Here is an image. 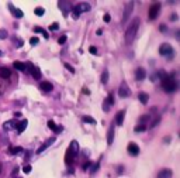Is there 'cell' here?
<instances>
[{
	"label": "cell",
	"instance_id": "obj_1",
	"mask_svg": "<svg viewBox=\"0 0 180 178\" xmlns=\"http://www.w3.org/2000/svg\"><path fill=\"white\" fill-rule=\"evenodd\" d=\"M139 24H141V19L139 17H135L131 24L128 26L127 31H125V41H127L128 44H131L134 40H135V35L138 33V28H139Z\"/></svg>",
	"mask_w": 180,
	"mask_h": 178
},
{
	"label": "cell",
	"instance_id": "obj_2",
	"mask_svg": "<svg viewBox=\"0 0 180 178\" xmlns=\"http://www.w3.org/2000/svg\"><path fill=\"white\" fill-rule=\"evenodd\" d=\"M160 82H162L163 90L168 92V93H172V92H175V90L177 89V82L175 81L173 75H166L165 78L160 79Z\"/></svg>",
	"mask_w": 180,
	"mask_h": 178
},
{
	"label": "cell",
	"instance_id": "obj_3",
	"mask_svg": "<svg viewBox=\"0 0 180 178\" xmlns=\"http://www.w3.org/2000/svg\"><path fill=\"white\" fill-rule=\"evenodd\" d=\"M90 9H92V7H90V4H89V3H86V1H82V3H79V4H76V6H72L73 19H77L82 13H86V11H89Z\"/></svg>",
	"mask_w": 180,
	"mask_h": 178
},
{
	"label": "cell",
	"instance_id": "obj_4",
	"mask_svg": "<svg viewBox=\"0 0 180 178\" xmlns=\"http://www.w3.org/2000/svg\"><path fill=\"white\" fill-rule=\"evenodd\" d=\"M79 151H80V146H79V143H77L76 140H72V141H70V144H69L68 151H66V154L75 158V157L79 154Z\"/></svg>",
	"mask_w": 180,
	"mask_h": 178
},
{
	"label": "cell",
	"instance_id": "obj_5",
	"mask_svg": "<svg viewBox=\"0 0 180 178\" xmlns=\"http://www.w3.org/2000/svg\"><path fill=\"white\" fill-rule=\"evenodd\" d=\"M159 13H160V3H153V4H151V7H149V19H151V20L158 19Z\"/></svg>",
	"mask_w": 180,
	"mask_h": 178
},
{
	"label": "cell",
	"instance_id": "obj_6",
	"mask_svg": "<svg viewBox=\"0 0 180 178\" xmlns=\"http://www.w3.org/2000/svg\"><path fill=\"white\" fill-rule=\"evenodd\" d=\"M118 95H120L121 98H128V96L131 95V89H129V86H128V83L125 82V81L120 83V88H118Z\"/></svg>",
	"mask_w": 180,
	"mask_h": 178
},
{
	"label": "cell",
	"instance_id": "obj_7",
	"mask_svg": "<svg viewBox=\"0 0 180 178\" xmlns=\"http://www.w3.org/2000/svg\"><path fill=\"white\" fill-rule=\"evenodd\" d=\"M159 54L160 55H166L169 57L173 54V48H172V45L168 44V43H163V44L159 47Z\"/></svg>",
	"mask_w": 180,
	"mask_h": 178
},
{
	"label": "cell",
	"instance_id": "obj_8",
	"mask_svg": "<svg viewBox=\"0 0 180 178\" xmlns=\"http://www.w3.org/2000/svg\"><path fill=\"white\" fill-rule=\"evenodd\" d=\"M132 10H134V1H128L125 9H124V14H123V23H127V20L129 19Z\"/></svg>",
	"mask_w": 180,
	"mask_h": 178
},
{
	"label": "cell",
	"instance_id": "obj_9",
	"mask_svg": "<svg viewBox=\"0 0 180 178\" xmlns=\"http://www.w3.org/2000/svg\"><path fill=\"white\" fill-rule=\"evenodd\" d=\"M127 151L129 156H138L139 154V146L137 144V143H134V141H131V143H128L127 146Z\"/></svg>",
	"mask_w": 180,
	"mask_h": 178
},
{
	"label": "cell",
	"instance_id": "obj_10",
	"mask_svg": "<svg viewBox=\"0 0 180 178\" xmlns=\"http://www.w3.org/2000/svg\"><path fill=\"white\" fill-rule=\"evenodd\" d=\"M55 140H56V137H49V139H48V140H47V141H45L44 144H41V147H40V148L37 150V154H41L42 151H45V150H47L48 147H49V146L55 143Z\"/></svg>",
	"mask_w": 180,
	"mask_h": 178
},
{
	"label": "cell",
	"instance_id": "obj_11",
	"mask_svg": "<svg viewBox=\"0 0 180 178\" xmlns=\"http://www.w3.org/2000/svg\"><path fill=\"white\" fill-rule=\"evenodd\" d=\"M114 134H116V126L111 124L110 129H108V132H107V144L108 146L113 144V141H114Z\"/></svg>",
	"mask_w": 180,
	"mask_h": 178
},
{
	"label": "cell",
	"instance_id": "obj_12",
	"mask_svg": "<svg viewBox=\"0 0 180 178\" xmlns=\"http://www.w3.org/2000/svg\"><path fill=\"white\" fill-rule=\"evenodd\" d=\"M58 6H59V9H62V10H64V16H65V17L69 14V10H72V4H70L69 1H59V3H58Z\"/></svg>",
	"mask_w": 180,
	"mask_h": 178
},
{
	"label": "cell",
	"instance_id": "obj_13",
	"mask_svg": "<svg viewBox=\"0 0 180 178\" xmlns=\"http://www.w3.org/2000/svg\"><path fill=\"white\" fill-rule=\"evenodd\" d=\"M9 9L11 10V13H13V16L16 17V19H21L23 16H24V13H23L21 9H17V7H14L11 3H9Z\"/></svg>",
	"mask_w": 180,
	"mask_h": 178
},
{
	"label": "cell",
	"instance_id": "obj_14",
	"mask_svg": "<svg viewBox=\"0 0 180 178\" xmlns=\"http://www.w3.org/2000/svg\"><path fill=\"white\" fill-rule=\"evenodd\" d=\"M40 89H41L42 92H52L53 85L51 82H48V81H44V82L40 83Z\"/></svg>",
	"mask_w": 180,
	"mask_h": 178
},
{
	"label": "cell",
	"instance_id": "obj_15",
	"mask_svg": "<svg viewBox=\"0 0 180 178\" xmlns=\"http://www.w3.org/2000/svg\"><path fill=\"white\" fill-rule=\"evenodd\" d=\"M48 127H49L52 132H55V133H61V132L64 130V127H62V126H58V124L53 122V120H48Z\"/></svg>",
	"mask_w": 180,
	"mask_h": 178
},
{
	"label": "cell",
	"instance_id": "obj_16",
	"mask_svg": "<svg viewBox=\"0 0 180 178\" xmlns=\"http://www.w3.org/2000/svg\"><path fill=\"white\" fill-rule=\"evenodd\" d=\"M16 127H17V122H16V120H7V122L3 123V129H4L6 132L13 130V129H16Z\"/></svg>",
	"mask_w": 180,
	"mask_h": 178
},
{
	"label": "cell",
	"instance_id": "obj_17",
	"mask_svg": "<svg viewBox=\"0 0 180 178\" xmlns=\"http://www.w3.org/2000/svg\"><path fill=\"white\" fill-rule=\"evenodd\" d=\"M27 124H28V120H27V119H23L21 122L17 123V127H16V129H17V133L21 134L23 132L27 129Z\"/></svg>",
	"mask_w": 180,
	"mask_h": 178
},
{
	"label": "cell",
	"instance_id": "obj_18",
	"mask_svg": "<svg viewBox=\"0 0 180 178\" xmlns=\"http://www.w3.org/2000/svg\"><path fill=\"white\" fill-rule=\"evenodd\" d=\"M135 78H137V81H144L146 78V71L144 68H138L135 71Z\"/></svg>",
	"mask_w": 180,
	"mask_h": 178
},
{
	"label": "cell",
	"instance_id": "obj_19",
	"mask_svg": "<svg viewBox=\"0 0 180 178\" xmlns=\"http://www.w3.org/2000/svg\"><path fill=\"white\" fill-rule=\"evenodd\" d=\"M172 175H173L172 170H169V168H163V170H160V172L158 174V178H172Z\"/></svg>",
	"mask_w": 180,
	"mask_h": 178
},
{
	"label": "cell",
	"instance_id": "obj_20",
	"mask_svg": "<svg viewBox=\"0 0 180 178\" xmlns=\"http://www.w3.org/2000/svg\"><path fill=\"white\" fill-rule=\"evenodd\" d=\"M13 68L17 69V71H20V72H27L25 64H23L21 61H14V62H13Z\"/></svg>",
	"mask_w": 180,
	"mask_h": 178
},
{
	"label": "cell",
	"instance_id": "obj_21",
	"mask_svg": "<svg viewBox=\"0 0 180 178\" xmlns=\"http://www.w3.org/2000/svg\"><path fill=\"white\" fill-rule=\"evenodd\" d=\"M124 116H125V110H120L116 115V123L118 126H123V123H124Z\"/></svg>",
	"mask_w": 180,
	"mask_h": 178
},
{
	"label": "cell",
	"instance_id": "obj_22",
	"mask_svg": "<svg viewBox=\"0 0 180 178\" xmlns=\"http://www.w3.org/2000/svg\"><path fill=\"white\" fill-rule=\"evenodd\" d=\"M31 74L32 77H34V79H41V77H42V74H41V69L38 67H32V69H31Z\"/></svg>",
	"mask_w": 180,
	"mask_h": 178
},
{
	"label": "cell",
	"instance_id": "obj_23",
	"mask_svg": "<svg viewBox=\"0 0 180 178\" xmlns=\"http://www.w3.org/2000/svg\"><path fill=\"white\" fill-rule=\"evenodd\" d=\"M10 75H11V71L9 68L0 67V77L1 78H10Z\"/></svg>",
	"mask_w": 180,
	"mask_h": 178
},
{
	"label": "cell",
	"instance_id": "obj_24",
	"mask_svg": "<svg viewBox=\"0 0 180 178\" xmlns=\"http://www.w3.org/2000/svg\"><path fill=\"white\" fill-rule=\"evenodd\" d=\"M138 99H139V102L141 103H144V105H146L149 100V95L146 93V92H141L139 95H138Z\"/></svg>",
	"mask_w": 180,
	"mask_h": 178
},
{
	"label": "cell",
	"instance_id": "obj_25",
	"mask_svg": "<svg viewBox=\"0 0 180 178\" xmlns=\"http://www.w3.org/2000/svg\"><path fill=\"white\" fill-rule=\"evenodd\" d=\"M21 151H24V150H23V147H20V146H16V147H10L9 148V154H11V156H16V154L21 153Z\"/></svg>",
	"mask_w": 180,
	"mask_h": 178
},
{
	"label": "cell",
	"instance_id": "obj_26",
	"mask_svg": "<svg viewBox=\"0 0 180 178\" xmlns=\"http://www.w3.org/2000/svg\"><path fill=\"white\" fill-rule=\"evenodd\" d=\"M160 122V116H155V117H153V120H152V122L151 123H148V129H153V127H155V126H158V123Z\"/></svg>",
	"mask_w": 180,
	"mask_h": 178
},
{
	"label": "cell",
	"instance_id": "obj_27",
	"mask_svg": "<svg viewBox=\"0 0 180 178\" xmlns=\"http://www.w3.org/2000/svg\"><path fill=\"white\" fill-rule=\"evenodd\" d=\"M151 117H152L151 115H144V116H141V117H139V124H146V126H148V122L151 120Z\"/></svg>",
	"mask_w": 180,
	"mask_h": 178
},
{
	"label": "cell",
	"instance_id": "obj_28",
	"mask_svg": "<svg viewBox=\"0 0 180 178\" xmlns=\"http://www.w3.org/2000/svg\"><path fill=\"white\" fill-rule=\"evenodd\" d=\"M100 81H101V83H103V85H106L107 82H108V71H107V69H104V71H103Z\"/></svg>",
	"mask_w": 180,
	"mask_h": 178
},
{
	"label": "cell",
	"instance_id": "obj_29",
	"mask_svg": "<svg viewBox=\"0 0 180 178\" xmlns=\"http://www.w3.org/2000/svg\"><path fill=\"white\" fill-rule=\"evenodd\" d=\"M82 119H83V122L85 123H90V124H96V119L94 117H92V116H83V117H82Z\"/></svg>",
	"mask_w": 180,
	"mask_h": 178
},
{
	"label": "cell",
	"instance_id": "obj_30",
	"mask_svg": "<svg viewBox=\"0 0 180 178\" xmlns=\"http://www.w3.org/2000/svg\"><path fill=\"white\" fill-rule=\"evenodd\" d=\"M146 129H148L146 124H138L137 127H135V132L137 133H142V132H146Z\"/></svg>",
	"mask_w": 180,
	"mask_h": 178
},
{
	"label": "cell",
	"instance_id": "obj_31",
	"mask_svg": "<svg viewBox=\"0 0 180 178\" xmlns=\"http://www.w3.org/2000/svg\"><path fill=\"white\" fill-rule=\"evenodd\" d=\"M34 13H35V16L41 17V16H44V13H45V9H44V7H35V9H34Z\"/></svg>",
	"mask_w": 180,
	"mask_h": 178
},
{
	"label": "cell",
	"instance_id": "obj_32",
	"mask_svg": "<svg viewBox=\"0 0 180 178\" xmlns=\"http://www.w3.org/2000/svg\"><path fill=\"white\" fill-rule=\"evenodd\" d=\"M34 31H35V33H41L44 37H45V38H48V37H49V35H48V33H47L44 28H41V27H34Z\"/></svg>",
	"mask_w": 180,
	"mask_h": 178
},
{
	"label": "cell",
	"instance_id": "obj_33",
	"mask_svg": "<svg viewBox=\"0 0 180 178\" xmlns=\"http://www.w3.org/2000/svg\"><path fill=\"white\" fill-rule=\"evenodd\" d=\"M13 41L16 43V48H21L23 45H24V41L20 40V38H16V37H13Z\"/></svg>",
	"mask_w": 180,
	"mask_h": 178
},
{
	"label": "cell",
	"instance_id": "obj_34",
	"mask_svg": "<svg viewBox=\"0 0 180 178\" xmlns=\"http://www.w3.org/2000/svg\"><path fill=\"white\" fill-rule=\"evenodd\" d=\"M9 35V31L6 28H0V40H6Z\"/></svg>",
	"mask_w": 180,
	"mask_h": 178
},
{
	"label": "cell",
	"instance_id": "obj_35",
	"mask_svg": "<svg viewBox=\"0 0 180 178\" xmlns=\"http://www.w3.org/2000/svg\"><path fill=\"white\" fill-rule=\"evenodd\" d=\"M99 167H100V163H99V161L94 163V164H90V172H92V174H94L96 171L99 170Z\"/></svg>",
	"mask_w": 180,
	"mask_h": 178
},
{
	"label": "cell",
	"instance_id": "obj_36",
	"mask_svg": "<svg viewBox=\"0 0 180 178\" xmlns=\"http://www.w3.org/2000/svg\"><path fill=\"white\" fill-rule=\"evenodd\" d=\"M106 99H107V102H108V105H110V106H113V105H114V95H113V92H110V93H108V96H107Z\"/></svg>",
	"mask_w": 180,
	"mask_h": 178
},
{
	"label": "cell",
	"instance_id": "obj_37",
	"mask_svg": "<svg viewBox=\"0 0 180 178\" xmlns=\"http://www.w3.org/2000/svg\"><path fill=\"white\" fill-rule=\"evenodd\" d=\"M31 170H32V167L30 166V164H27V166H24V167H23V171H24L25 174H30V172H31Z\"/></svg>",
	"mask_w": 180,
	"mask_h": 178
},
{
	"label": "cell",
	"instance_id": "obj_38",
	"mask_svg": "<svg viewBox=\"0 0 180 178\" xmlns=\"http://www.w3.org/2000/svg\"><path fill=\"white\" fill-rule=\"evenodd\" d=\"M65 68H66V69H68V71H69L70 74H75V68L72 67L70 64H68V62H65Z\"/></svg>",
	"mask_w": 180,
	"mask_h": 178
},
{
	"label": "cell",
	"instance_id": "obj_39",
	"mask_svg": "<svg viewBox=\"0 0 180 178\" xmlns=\"http://www.w3.org/2000/svg\"><path fill=\"white\" fill-rule=\"evenodd\" d=\"M58 28H59V24H58V23H52V24L49 26V30H52V31H56Z\"/></svg>",
	"mask_w": 180,
	"mask_h": 178
},
{
	"label": "cell",
	"instance_id": "obj_40",
	"mask_svg": "<svg viewBox=\"0 0 180 178\" xmlns=\"http://www.w3.org/2000/svg\"><path fill=\"white\" fill-rule=\"evenodd\" d=\"M103 109H104V112H108V110H110V105H108L107 99H104V102H103Z\"/></svg>",
	"mask_w": 180,
	"mask_h": 178
},
{
	"label": "cell",
	"instance_id": "obj_41",
	"mask_svg": "<svg viewBox=\"0 0 180 178\" xmlns=\"http://www.w3.org/2000/svg\"><path fill=\"white\" fill-rule=\"evenodd\" d=\"M38 41H40V40H38V37H31V38H30V44H31V45L38 44Z\"/></svg>",
	"mask_w": 180,
	"mask_h": 178
},
{
	"label": "cell",
	"instance_id": "obj_42",
	"mask_svg": "<svg viewBox=\"0 0 180 178\" xmlns=\"http://www.w3.org/2000/svg\"><path fill=\"white\" fill-rule=\"evenodd\" d=\"M58 43H59L61 45L65 44V43H66V35H61V37L58 38Z\"/></svg>",
	"mask_w": 180,
	"mask_h": 178
},
{
	"label": "cell",
	"instance_id": "obj_43",
	"mask_svg": "<svg viewBox=\"0 0 180 178\" xmlns=\"http://www.w3.org/2000/svg\"><path fill=\"white\" fill-rule=\"evenodd\" d=\"M89 52H90V54H97V48H96L94 45H90V47H89Z\"/></svg>",
	"mask_w": 180,
	"mask_h": 178
},
{
	"label": "cell",
	"instance_id": "obj_44",
	"mask_svg": "<svg viewBox=\"0 0 180 178\" xmlns=\"http://www.w3.org/2000/svg\"><path fill=\"white\" fill-rule=\"evenodd\" d=\"M103 20H104V21H106V23H108V21H110V20H111V16H110V14H104V17H103Z\"/></svg>",
	"mask_w": 180,
	"mask_h": 178
},
{
	"label": "cell",
	"instance_id": "obj_45",
	"mask_svg": "<svg viewBox=\"0 0 180 178\" xmlns=\"http://www.w3.org/2000/svg\"><path fill=\"white\" fill-rule=\"evenodd\" d=\"M170 20H173V21H175V20H177V14H172Z\"/></svg>",
	"mask_w": 180,
	"mask_h": 178
},
{
	"label": "cell",
	"instance_id": "obj_46",
	"mask_svg": "<svg viewBox=\"0 0 180 178\" xmlns=\"http://www.w3.org/2000/svg\"><path fill=\"white\" fill-rule=\"evenodd\" d=\"M160 31H166V26H165V24L160 26Z\"/></svg>",
	"mask_w": 180,
	"mask_h": 178
},
{
	"label": "cell",
	"instance_id": "obj_47",
	"mask_svg": "<svg viewBox=\"0 0 180 178\" xmlns=\"http://www.w3.org/2000/svg\"><path fill=\"white\" fill-rule=\"evenodd\" d=\"M96 34H97V35H101V34H103V30H101V28H99V30L96 31Z\"/></svg>",
	"mask_w": 180,
	"mask_h": 178
},
{
	"label": "cell",
	"instance_id": "obj_48",
	"mask_svg": "<svg viewBox=\"0 0 180 178\" xmlns=\"http://www.w3.org/2000/svg\"><path fill=\"white\" fill-rule=\"evenodd\" d=\"M83 93H85V95H89L90 92H89V89L87 88H83Z\"/></svg>",
	"mask_w": 180,
	"mask_h": 178
},
{
	"label": "cell",
	"instance_id": "obj_49",
	"mask_svg": "<svg viewBox=\"0 0 180 178\" xmlns=\"http://www.w3.org/2000/svg\"><path fill=\"white\" fill-rule=\"evenodd\" d=\"M123 170H124V167L120 166V167H118V174H123Z\"/></svg>",
	"mask_w": 180,
	"mask_h": 178
},
{
	"label": "cell",
	"instance_id": "obj_50",
	"mask_svg": "<svg viewBox=\"0 0 180 178\" xmlns=\"http://www.w3.org/2000/svg\"><path fill=\"white\" fill-rule=\"evenodd\" d=\"M163 141H165V143H168V141H169V143H170V136H166V139H165Z\"/></svg>",
	"mask_w": 180,
	"mask_h": 178
},
{
	"label": "cell",
	"instance_id": "obj_51",
	"mask_svg": "<svg viewBox=\"0 0 180 178\" xmlns=\"http://www.w3.org/2000/svg\"><path fill=\"white\" fill-rule=\"evenodd\" d=\"M14 116H16V117H20V116H21V113H20V112H16V113H14Z\"/></svg>",
	"mask_w": 180,
	"mask_h": 178
},
{
	"label": "cell",
	"instance_id": "obj_52",
	"mask_svg": "<svg viewBox=\"0 0 180 178\" xmlns=\"http://www.w3.org/2000/svg\"><path fill=\"white\" fill-rule=\"evenodd\" d=\"M1 55H3V52H1V51H0V57H1Z\"/></svg>",
	"mask_w": 180,
	"mask_h": 178
},
{
	"label": "cell",
	"instance_id": "obj_53",
	"mask_svg": "<svg viewBox=\"0 0 180 178\" xmlns=\"http://www.w3.org/2000/svg\"><path fill=\"white\" fill-rule=\"evenodd\" d=\"M18 178H21V177H18Z\"/></svg>",
	"mask_w": 180,
	"mask_h": 178
}]
</instances>
